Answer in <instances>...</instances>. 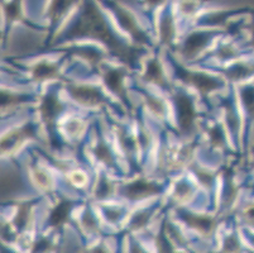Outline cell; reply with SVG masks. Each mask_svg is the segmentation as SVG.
Wrapping results in <instances>:
<instances>
[{"label": "cell", "instance_id": "4", "mask_svg": "<svg viewBox=\"0 0 254 253\" xmlns=\"http://www.w3.org/2000/svg\"><path fill=\"white\" fill-rule=\"evenodd\" d=\"M106 4H109L110 8L115 11L118 20H119V23L122 24V27H123L127 32H129V33L131 34L133 39H134L137 43H139V45H145V43L148 42V37H147V34L140 29L139 25L137 24L134 18L131 17L130 13H128L126 9L118 6L117 3L108 1Z\"/></svg>", "mask_w": 254, "mask_h": 253}, {"label": "cell", "instance_id": "17", "mask_svg": "<svg viewBox=\"0 0 254 253\" xmlns=\"http://www.w3.org/2000/svg\"><path fill=\"white\" fill-rule=\"evenodd\" d=\"M28 97L25 95H14V94H9L6 91H1V108L5 109L8 106H15L18 104H20L22 101L27 100Z\"/></svg>", "mask_w": 254, "mask_h": 253}, {"label": "cell", "instance_id": "1", "mask_svg": "<svg viewBox=\"0 0 254 253\" xmlns=\"http://www.w3.org/2000/svg\"><path fill=\"white\" fill-rule=\"evenodd\" d=\"M77 37H92L105 43L106 47L112 51L113 55L123 60L126 64L134 65L137 52L120 42L110 31L109 25L104 19L99 9L94 3H85L81 15L76 20L75 24L66 32V39L77 38Z\"/></svg>", "mask_w": 254, "mask_h": 253}, {"label": "cell", "instance_id": "27", "mask_svg": "<svg viewBox=\"0 0 254 253\" xmlns=\"http://www.w3.org/2000/svg\"><path fill=\"white\" fill-rule=\"evenodd\" d=\"M210 139H211V145L214 147H220L224 145V133L219 125L214 127L210 131Z\"/></svg>", "mask_w": 254, "mask_h": 253}, {"label": "cell", "instance_id": "25", "mask_svg": "<svg viewBox=\"0 0 254 253\" xmlns=\"http://www.w3.org/2000/svg\"><path fill=\"white\" fill-rule=\"evenodd\" d=\"M191 194H192V189H191V186L187 184V182L181 181V182H179V184L176 185L175 196H176L177 199H180V200H186V199L190 198Z\"/></svg>", "mask_w": 254, "mask_h": 253}, {"label": "cell", "instance_id": "13", "mask_svg": "<svg viewBox=\"0 0 254 253\" xmlns=\"http://www.w3.org/2000/svg\"><path fill=\"white\" fill-rule=\"evenodd\" d=\"M33 78L36 80H47V79L57 78L59 75V67L53 64H47V62H41L36 65L32 70Z\"/></svg>", "mask_w": 254, "mask_h": 253}, {"label": "cell", "instance_id": "9", "mask_svg": "<svg viewBox=\"0 0 254 253\" xmlns=\"http://www.w3.org/2000/svg\"><path fill=\"white\" fill-rule=\"evenodd\" d=\"M210 38H211V33L209 32H196V33L190 34L185 41L182 53L187 59H192L202 48L206 47Z\"/></svg>", "mask_w": 254, "mask_h": 253}, {"label": "cell", "instance_id": "10", "mask_svg": "<svg viewBox=\"0 0 254 253\" xmlns=\"http://www.w3.org/2000/svg\"><path fill=\"white\" fill-rule=\"evenodd\" d=\"M180 215H181L182 220L186 223L187 226H190L191 228L196 229V231L200 232L201 234H205V236L211 233L216 227L215 219H212V218L195 215L187 212H180Z\"/></svg>", "mask_w": 254, "mask_h": 253}, {"label": "cell", "instance_id": "22", "mask_svg": "<svg viewBox=\"0 0 254 253\" xmlns=\"http://www.w3.org/2000/svg\"><path fill=\"white\" fill-rule=\"evenodd\" d=\"M112 192V184H110L105 176H101L100 181L98 182V186L95 189V195L98 199H105L108 195Z\"/></svg>", "mask_w": 254, "mask_h": 253}, {"label": "cell", "instance_id": "14", "mask_svg": "<svg viewBox=\"0 0 254 253\" xmlns=\"http://www.w3.org/2000/svg\"><path fill=\"white\" fill-rule=\"evenodd\" d=\"M144 80L149 81V83L158 84V85H165L162 67H161V65H159L157 60H151L148 62L144 74Z\"/></svg>", "mask_w": 254, "mask_h": 253}, {"label": "cell", "instance_id": "40", "mask_svg": "<svg viewBox=\"0 0 254 253\" xmlns=\"http://www.w3.org/2000/svg\"><path fill=\"white\" fill-rule=\"evenodd\" d=\"M1 253H10V252H8V251H6V250H5V248H4V250H3V251H1Z\"/></svg>", "mask_w": 254, "mask_h": 253}, {"label": "cell", "instance_id": "8", "mask_svg": "<svg viewBox=\"0 0 254 253\" xmlns=\"http://www.w3.org/2000/svg\"><path fill=\"white\" fill-rule=\"evenodd\" d=\"M36 137V129H34L33 124H27L24 127L15 129L14 132H11L10 134L4 137L1 141V152L6 153L9 151L14 150L22 142H24L25 139L33 138Z\"/></svg>", "mask_w": 254, "mask_h": 253}, {"label": "cell", "instance_id": "36", "mask_svg": "<svg viewBox=\"0 0 254 253\" xmlns=\"http://www.w3.org/2000/svg\"><path fill=\"white\" fill-rule=\"evenodd\" d=\"M233 55H234V51H233L230 47H228V46L221 47L220 51L218 52V56L220 57V59H229V57H232Z\"/></svg>", "mask_w": 254, "mask_h": 253}, {"label": "cell", "instance_id": "5", "mask_svg": "<svg viewBox=\"0 0 254 253\" xmlns=\"http://www.w3.org/2000/svg\"><path fill=\"white\" fill-rule=\"evenodd\" d=\"M161 190L162 189L158 185L139 178V180H135L134 182H130V184L127 185L122 190V194L128 199H130V200H140V199H144L147 196H151V195L159 194Z\"/></svg>", "mask_w": 254, "mask_h": 253}, {"label": "cell", "instance_id": "12", "mask_svg": "<svg viewBox=\"0 0 254 253\" xmlns=\"http://www.w3.org/2000/svg\"><path fill=\"white\" fill-rule=\"evenodd\" d=\"M73 203L71 200H64L60 201L59 205L53 209L52 213H51L50 217V224L55 228H60L61 226H64V223L67 222L68 214L71 212V208H72Z\"/></svg>", "mask_w": 254, "mask_h": 253}, {"label": "cell", "instance_id": "26", "mask_svg": "<svg viewBox=\"0 0 254 253\" xmlns=\"http://www.w3.org/2000/svg\"><path fill=\"white\" fill-rule=\"evenodd\" d=\"M82 226L90 232H96L98 231V223H96L95 217L92 215V213L90 212V209H87L85 214L82 215Z\"/></svg>", "mask_w": 254, "mask_h": 253}, {"label": "cell", "instance_id": "24", "mask_svg": "<svg viewBox=\"0 0 254 253\" xmlns=\"http://www.w3.org/2000/svg\"><path fill=\"white\" fill-rule=\"evenodd\" d=\"M149 217H151V212L145 210V212H139L133 217V220L130 223V229H140L148 223Z\"/></svg>", "mask_w": 254, "mask_h": 253}, {"label": "cell", "instance_id": "34", "mask_svg": "<svg viewBox=\"0 0 254 253\" xmlns=\"http://www.w3.org/2000/svg\"><path fill=\"white\" fill-rule=\"evenodd\" d=\"M34 176H36L37 182H38L41 186L45 187V189H50L51 181H50V178H48V176L46 175L43 171H36V172H34Z\"/></svg>", "mask_w": 254, "mask_h": 253}, {"label": "cell", "instance_id": "21", "mask_svg": "<svg viewBox=\"0 0 254 253\" xmlns=\"http://www.w3.org/2000/svg\"><path fill=\"white\" fill-rule=\"evenodd\" d=\"M73 52L77 53V55L81 56V57H84L85 60H87V61L91 65H94V66L98 65V62L101 60L100 55H99L95 50H92V48H78V50H75Z\"/></svg>", "mask_w": 254, "mask_h": 253}, {"label": "cell", "instance_id": "23", "mask_svg": "<svg viewBox=\"0 0 254 253\" xmlns=\"http://www.w3.org/2000/svg\"><path fill=\"white\" fill-rule=\"evenodd\" d=\"M242 99L247 110L254 115V87H246L242 90Z\"/></svg>", "mask_w": 254, "mask_h": 253}, {"label": "cell", "instance_id": "31", "mask_svg": "<svg viewBox=\"0 0 254 253\" xmlns=\"http://www.w3.org/2000/svg\"><path fill=\"white\" fill-rule=\"evenodd\" d=\"M5 14H6V19L8 22H11V20L17 19L18 15L20 14V6L18 1H14V3H10L9 5L5 6Z\"/></svg>", "mask_w": 254, "mask_h": 253}, {"label": "cell", "instance_id": "19", "mask_svg": "<svg viewBox=\"0 0 254 253\" xmlns=\"http://www.w3.org/2000/svg\"><path fill=\"white\" fill-rule=\"evenodd\" d=\"M70 4L72 3H71V1H55V3H52L50 9V15L51 18H52L53 23L57 22V20L64 15V13L67 10Z\"/></svg>", "mask_w": 254, "mask_h": 253}, {"label": "cell", "instance_id": "39", "mask_svg": "<svg viewBox=\"0 0 254 253\" xmlns=\"http://www.w3.org/2000/svg\"><path fill=\"white\" fill-rule=\"evenodd\" d=\"M90 253H106V251L104 247H96V248H94V250H92Z\"/></svg>", "mask_w": 254, "mask_h": 253}, {"label": "cell", "instance_id": "20", "mask_svg": "<svg viewBox=\"0 0 254 253\" xmlns=\"http://www.w3.org/2000/svg\"><path fill=\"white\" fill-rule=\"evenodd\" d=\"M31 206H32V203L23 204V205L19 208V210H18V214L17 217H15L14 224L19 229L24 228L27 222H28L29 213H31Z\"/></svg>", "mask_w": 254, "mask_h": 253}, {"label": "cell", "instance_id": "29", "mask_svg": "<svg viewBox=\"0 0 254 253\" xmlns=\"http://www.w3.org/2000/svg\"><path fill=\"white\" fill-rule=\"evenodd\" d=\"M52 248V243H51L47 238H41V240H38L34 243L32 253H48Z\"/></svg>", "mask_w": 254, "mask_h": 253}, {"label": "cell", "instance_id": "28", "mask_svg": "<svg viewBox=\"0 0 254 253\" xmlns=\"http://www.w3.org/2000/svg\"><path fill=\"white\" fill-rule=\"evenodd\" d=\"M163 233H165V232H163L162 229L161 233H159L158 238H157V246H158L159 253H173L172 246H171V243L168 242L167 240V237Z\"/></svg>", "mask_w": 254, "mask_h": 253}, {"label": "cell", "instance_id": "7", "mask_svg": "<svg viewBox=\"0 0 254 253\" xmlns=\"http://www.w3.org/2000/svg\"><path fill=\"white\" fill-rule=\"evenodd\" d=\"M39 110H41L43 122L51 129L55 125V122H56L60 113L64 110V105L60 103L59 97H57V95L55 92H50L46 96H43L42 104L39 106Z\"/></svg>", "mask_w": 254, "mask_h": 253}, {"label": "cell", "instance_id": "30", "mask_svg": "<svg viewBox=\"0 0 254 253\" xmlns=\"http://www.w3.org/2000/svg\"><path fill=\"white\" fill-rule=\"evenodd\" d=\"M239 252V242H238L237 237L230 236L226 238L224 243L223 253H238Z\"/></svg>", "mask_w": 254, "mask_h": 253}, {"label": "cell", "instance_id": "15", "mask_svg": "<svg viewBox=\"0 0 254 253\" xmlns=\"http://www.w3.org/2000/svg\"><path fill=\"white\" fill-rule=\"evenodd\" d=\"M175 34V27L171 15H166L161 22V41L162 43H170Z\"/></svg>", "mask_w": 254, "mask_h": 253}, {"label": "cell", "instance_id": "35", "mask_svg": "<svg viewBox=\"0 0 254 253\" xmlns=\"http://www.w3.org/2000/svg\"><path fill=\"white\" fill-rule=\"evenodd\" d=\"M196 173H197L198 180L201 181L202 185H205V186H211L214 177H212L210 173L205 172V171H200V170H196Z\"/></svg>", "mask_w": 254, "mask_h": 253}, {"label": "cell", "instance_id": "33", "mask_svg": "<svg viewBox=\"0 0 254 253\" xmlns=\"http://www.w3.org/2000/svg\"><path fill=\"white\" fill-rule=\"evenodd\" d=\"M104 214L108 218V220L110 222H118L119 218L124 214V212L122 209H115V208H106L104 210Z\"/></svg>", "mask_w": 254, "mask_h": 253}, {"label": "cell", "instance_id": "38", "mask_svg": "<svg viewBox=\"0 0 254 253\" xmlns=\"http://www.w3.org/2000/svg\"><path fill=\"white\" fill-rule=\"evenodd\" d=\"M247 217L249 218V219L252 220V222L254 223V208H252V209H249L248 212H247Z\"/></svg>", "mask_w": 254, "mask_h": 253}, {"label": "cell", "instance_id": "32", "mask_svg": "<svg viewBox=\"0 0 254 253\" xmlns=\"http://www.w3.org/2000/svg\"><path fill=\"white\" fill-rule=\"evenodd\" d=\"M148 105L151 106L152 110L156 113L158 117H162L165 114V106H163V103L161 100H158L157 97H148Z\"/></svg>", "mask_w": 254, "mask_h": 253}, {"label": "cell", "instance_id": "37", "mask_svg": "<svg viewBox=\"0 0 254 253\" xmlns=\"http://www.w3.org/2000/svg\"><path fill=\"white\" fill-rule=\"evenodd\" d=\"M130 253H144L143 252V250L140 247H138L137 245H134L133 246V247H131V250H130Z\"/></svg>", "mask_w": 254, "mask_h": 253}, {"label": "cell", "instance_id": "3", "mask_svg": "<svg viewBox=\"0 0 254 253\" xmlns=\"http://www.w3.org/2000/svg\"><path fill=\"white\" fill-rule=\"evenodd\" d=\"M176 74L179 79H181L184 83L195 86L202 95H207L209 92L218 90L220 87V83L211 76L206 75V74L190 73V71H187L180 66H176Z\"/></svg>", "mask_w": 254, "mask_h": 253}, {"label": "cell", "instance_id": "18", "mask_svg": "<svg viewBox=\"0 0 254 253\" xmlns=\"http://www.w3.org/2000/svg\"><path fill=\"white\" fill-rule=\"evenodd\" d=\"M253 69H249L248 66H244V65H237V66L232 67L230 70L226 71V75L230 80H240V79H244L252 74Z\"/></svg>", "mask_w": 254, "mask_h": 253}, {"label": "cell", "instance_id": "16", "mask_svg": "<svg viewBox=\"0 0 254 253\" xmlns=\"http://www.w3.org/2000/svg\"><path fill=\"white\" fill-rule=\"evenodd\" d=\"M94 153H95V156L98 157L100 161H103L104 164L108 165V166H113V165H114V159H113L112 151L109 150V147H108L105 143H98V146L94 148Z\"/></svg>", "mask_w": 254, "mask_h": 253}, {"label": "cell", "instance_id": "11", "mask_svg": "<svg viewBox=\"0 0 254 253\" xmlns=\"http://www.w3.org/2000/svg\"><path fill=\"white\" fill-rule=\"evenodd\" d=\"M104 81L109 86L112 91L119 95L123 100L127 101L126 99V91L123 87V79H124V71L122 69H110L106 70L104 73Z\"/></svg>", "mask_w": 254, "mask_h": 253}, {"label": "cell", "instance_id": "2", "mask_svg": "<svg viewBox=\"0 0 254 253\" xmlns=\"http://www.w3.org/2000/svg\"><path fill=\"white\" fill-rule=\"evenodd\" d=\"M175 104L177 110V122L182 133H189L195 123L196 111L193 103L185 92H177L175 96Z\"/></svg>", "mask_w": 254, "mask_h": 253}, {"label": "cell", "instance_id": "6", "mask_svg": "<svg viewBox=\"0 0 254 253\" xmlns=\"http://www.w3.org/2000/svg\"><path fill=\"white\" fill-rule=\"evenodd\" d=\"M68 92L71 94L73 100L82 105L94 106L103 103L104 97L100 90L92 86H77V85H68Z\"/></svg>", "mask_w": 254, "mask_h": 253}]
</instances>
